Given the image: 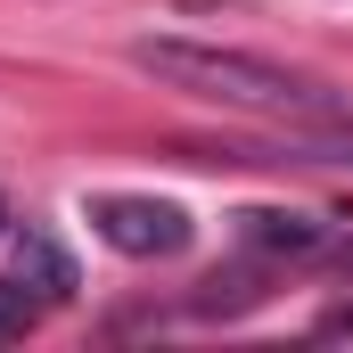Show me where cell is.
I'll list each match as a JSON object with an SVG mask.
<instances>
[{"instance_id":"6da1fadb","label":"cell","mask_w":353,"mask_h":353,"mask_svg":"<svg viewBox=\"0 0 353 353\" xmlns=\"http://www.w3.org/2000/svg\"><path fill=\"white\" fill-rule=\"evenodd\" d=\"M132 66L148 83L181 90V99H205V107H230V115H263V123H337L345 99L321 83V74H296L279 58L255 50H222V41H189V33H148L132 41Z\"/></svg>"},{"instance_id":"7a4b0ae2","label":"cell","mask_w":353,"mask_h":353,"mask_svg":"<svg viewBox=\"0 0 353 353\" xmlns=\"http://www.w3.org/2000/svg\"><path fill=\"white\" fill-rule=\"evenodd\" d=\"M83 222L115 255H132V263H165V255H181L197 239V222H189L181 197H140V189H99V197H83Z\"/></svg>"},{"instance_id":"3957f363","label":"cell","mask_w":353,"mask_h":353,"mask_svg":"<svg viewBox=\"0 0 353 353\" xmlns=\"http://www.w3.org/2000/svg\"><path fill=\"white\" fill-rule=\"evenodd\" d=\"M239 230H247V247H271V255H321L329 247L321 214H288V205H247Z\"/></svg>"},{"instance_id":"277c9868","label":"cell","mask_w":353,"mask_h":353,"mask_svg":"<svg viewBox=\"0 0 353 353\" xmlns=\"http://www.w3.org/2000/svg\"><path fill=\"white\" fill-rule=\"evenodd\" d=\"M33 312H41V304L25 296V279H0V345H8V337H25V329H33Z\"/></svg>"},{"instance_id":"5b68a950","label":"cell","mask_w":353,"mask_h":353,"mask_svg":"<svg viewBox=\"0 0 353 353\" xmlns=\"http://www.w3.org/2000/svg\"><path fill=\"white\" fill-rule=\"evenodd\" d=\"M321 337H353V304H337V312L321 321Z\"/></svg>"},{"instance_id":"8992f818","label":"cell","mask_w":353,"mask_h":353,"mask_svg":"<svg viewBox=\"0 0 353 353\" xmlns=\"http://www.w3.org/2000/svg\"><path fill=\"white\" fill-rule=\"evenodd\" d=\"M337 271H345V279H353V239H345V247H337Z\"/></svg>"},{"instance_id":"52a82bcc","label":"cell","mask_w":353,"mask_h":353,"mask_svg":"<svg viewBox=\"0 0 353 353\" xmlns=\"http://www.w3.org/2000/svg\"><path fill=\"white\" fill-rule=\"evenodd\" d=\"M0 239H8V197H0Z\"/></svg>"}]
</instances>
